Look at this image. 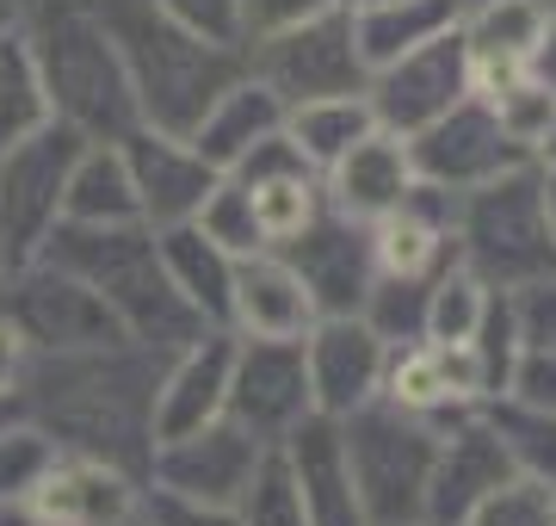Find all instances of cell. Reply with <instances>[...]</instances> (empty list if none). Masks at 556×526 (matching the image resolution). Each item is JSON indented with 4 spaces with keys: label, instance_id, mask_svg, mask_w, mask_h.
<instances>
[{
    "label": "cell",
    "instance_id": "1",
    "mask_svg": "<svg viewBox=\"0 0 556 526\" xmlns=\"http://www.w3.org/2000/svg\"><path fill=\"white\" fill-rule=\"evenodd\" d=\"M155 378L161 353L137 341L87 347V353H25L13 397L62 452H93L124 471H149L155 452Z\"/></svg>",
    "mask_w": 556,
    "mask_h": 526
},
{
    "label": "cell",
    "instance_id": "2",
    "mask_svg": "<svg viewBox=\"0 0 556 526\" xmlns=\"http://www.w3.org/2000/svg\"><path fill=\"white\" fill-rule=\"evenodd\" d=\"M38 254L93 285L124 335L149 353H161V360L174 347H186L192 335H204V323L186 310V298L174 291L167 266H161L149 223H56Z\"/></svg>",
    "mask_w": 556,
    "mask_h": 526
},
{
    "label": "cell",
    "instance_id": "3",
    "mask_svg": "<svg viewBox=\"0 0 556 526\" xmlns=\"http://www.w3.org/2000/svg\"><path fill=\"white\" fill-rule=\"evenodd\" d=\"M93 7H100L105 32L118 43V62L130 75V93H137V118L149 130L192 137L199 118L211 112V100L248 68L236 43L199 38V32L174 25L167 13H155L149 0H93Z\"/></svg>",
    "mask_w": 556,
    "mask_h": 526
},
{
    "label": "cell",
    "instance_id": "4",
    "mask_svg": "<svg viewBox=\"0 0 556 526\" xmlns=\"http://www.w3.org/2000/svg\"><path fill=\"white\" fill-rule=\"evenodd\" d=\"M20 32L38 57L56 124H68L87 142H124L142 124L118 43H112L93 0H31Z\"/></svg>",
    "mask_w": 556,
    "mask_h": 526
},
{
    "label": "cell",
    "instance_id": "5",
    "mask_svg": "<svg viewBox=\"0 0 556 526\" xmlns=\"http://www.w3.org/2000/svg\"><path fill=\"white\" fill-rule=\"evenodd\" d=\"M439 434L445 427L420 422L383 397H371L340 422V459H346V477H353L371 526L427 521V477H433L439 459Z\"/></svg>",
    "mask_w": 556,
    "mask_h": 526
},
{
    "label": "cell",
    "instance_id": "6",
    "mask_svg": "<svg viewBox=\"0 0 556 526\" xmlns=\"http://www.w3.org/2000/svg\"><path fill=\"white\" fill-rule=\"evenodd\" d=\"M457 261L495 291H519L556 273V242L544 223V199H538V162L457 192Z\"/></svg>",
    "mask_w": 556,
    "mask_h": 526
},
{
    "label": "cell",
    "instance_id": "7",
    "mask_svg": "<svg viewBox=\"0 0 556 526\" xmlns=\"http://www.w3.org/2000/svg\"><path fill=\"white\" fill-rule=\"evenodd\" d=\"M0 316L13 323L25 353H87V347L130 341L118 316L100 304V291L43 254L0 273Z\"/></svg>",
    "mask_w": 556,
    "mask_h": 526
},
{
    "label": "cell",
    "instance_id": "8",
    "mask_svg": "<svg viewBox=\"0 0 556 526\" xmlns=\"http://www.w3.org/2000/svg\"><path fill=\"white\" fill-rule=\"evenodd\" d=\"M241 57H248V75H260L285 105L334 100V93H365V82H371V68H365V57H358L353 13H346V7H328V13H316V20L285 25V32H273V38L241 43Z\"/></svg>",
    "mask_w": 556,
    "mask_h": 526
},
{
    "label": "cell",
    "instance_id": "9",
    "mask_svg": "<svg viewBox=\"0 0 556 526\" xmlns=\"http://www.w3.org/2000/svg\"><path fill=\"white\" fill-rule=\"evenodd\" d=\"M87 137H75L68 124H43L25 142L0 149V261L20 266L43 248V236L62 223V186H68V162Z\"/></svg>",
    "mask_w": 556,
    "mask_h": 526
},
{
    "label": "cell",
    "instance_id": "10",
    "mask_svg": "<svg viewBox=\"0 0 556 526\" xmlns=\"http://www.w3.org/2000/svg\"><path fill=\"white\" fill-rule=\"evenodd\" d=\"M273 446H260L248 427H236L229 415L192 427V434H174V440H155L149 452V471L142 484L155 496H174V502H204V508H236L254 484V471L266 465Z\"/></svg>",
    "mask_w": 556,
    "mask_h": 526
},
{
    "label": "cell",
    "instance_id": "11",
    "mask_svg": "<svg viewBox=\"0 0 556 526\" xmlns=\"http://www.w3.org/2000/svg\"><path fill=\"white\" fill-rule=\"evenodd\" d=\"M223 415L236 427H248L260 446H285L291 427L316 415L303 341H241L236 335V365H229V403H223Z\"/></svg>",
    "mask_w": 556,
    "mask_h": 526
},
{
    "label": "cell",
    "instance_id": "12",
    "mask_svg": "<svg viewBox=\"0 0 556 526\" xmlns=\"http://www.w3.org/2000/svg\"><path fill=\"white\" fill-rule=\"evenodd\" d=\"M464 93H470V57H464L457 25L439 32V38H427L420 50H408V57L371 68V82H365L371 118H378L383 130H396V137H415L420 124H433L439 112H452Z\"/></svg>",
    "mask_w": 556,
    "mask_h": 526
},
{
    "label": "cell",
    "instance_id": "13",
    "mask_svg": "<svg viewBox=\"0 0 556 526\" xmlns=\"http://www.w3.org/2000/svg\"><path fill=\"white\" fill-rule=\"evenodd\" d=\"M278 254L298 266V279H303V291H309L316 316H358L365 291H371V279H378V261H371V223L334 211L328 199H321V211L303 223Z\"/></svg>",
    "mask_w": 556,
    "mask_h": 526
},
{
    "label": "cell",
    "instance_id": "14",
    "mask_svg": "<svg viewBox=\"0 0 556 526\" xmlns=\"http://www.w3.org/2000/svg\"><path fill=\"white\" fill-rule=\"evenodd\" d=\"M408 162H415V180L439 186V192H470L507 167H526V155L501 137L489 100L464 93L452 112H439L433 124H420L408 137Z\"/></svg>",
    "mask_w": 556,
    "mask_h": 526
},
{
    "label": "cell",
    "instance_id": "15",
    "mask_svg": "<svg viewBox=\"0 0 556 526\" xmlns=\"http://www.w3.org/2000/svg\"><path fill=\"white\" fill-rule=\"evenodd\" d=\"M142 496H149V484L137 471L56 446V459L25 496V508L38 526H130L142 514Z\"/></svg>",
    "mask_w": 556,
    "mask_h": 526
},
{
    "label": "cell",
    "instance_id": "16",
    "mask_svg": "<svg viewBox=\"0 0 556 526\" xmlns=\"http://www.w3.org/2000/svg\"><path fill=\"white\" fill-rule=\"evenodd\" d=\"M303 365H309V403L328 422H346L383 390L390 341L365 316H316L303 335Z\"/></svg>",
    "mask_w": 556,
    "mask_h": 526
},
{
    "label": "cell",
    "instance_id": "17",
    "mask_svg": "<svg viewBox=\"0 0 556 526\" xmlns=\"http://www.w3.org/2000/svg\"><path fill=\"white\" fill-rule=\"evenodd\" d=\"M118 149H124V162H130L137 211H142L149 229L192 223L204 211V199H211V186L223 180L217 167L192 149V137H174V130H149V124H137Z\"/></svg>",
    "mask_w": 556,
    "mask_h": 526
},
{
    "label": "cell",
    "instance_id": "18",
    "mask_svg": "<svg viewBox=\"0 0 556 526\" xmlns=\"http://www.w3.org/2000/svg\"><path fill=\"white\" fill-rule=\"evenodd\" d=\"M378 397L396 403V409H408V415H420V422H433V427H445V422H457V415H470V409L489 403L470 347H445V341L390 347Z\"/></svg>",
    "mask_w": 556,
    "mask_h": 526
},
{
    "label": "cell",
    "instance_id": "19",
    "mask_svg": "<svg viewBox=\"0 0 556 526\" xmlns=\"http://www.w3.org/2000/svg\"><path fill=\"white\" fill-rule=\"evenodd\" d=\"M556 0H477L457 13V38L470 57V93L495 100L507 82H519L532 68L538 43L551 32Z\"/></svg>",
    "mask_w": 556,
    "mask_h": 526
},
{
    "label": "cell",
    "instance_id": "20",
    "mask_svg": "<svg viewBox=\"0 0 556 526\" xmlns=\"http://www.w3.org/2000/svg\"><path fill=\"white\" fill-rule=\"evenodd\" d=\"M371 261L383 279H415L433 285L457 261V192L415 180V192L371 223Z\"/></svg>",
    "mask_w": 556,
    "mask_h": 526
},
{
    "label": "cell",
    "instance_id": "21",
    "mask_svg": "<svg viewBox=\"0 0 556 526\" xmlns=\"http://www.w3.org/2000/svg\"><path fill=\"white\" fill-rule=\"evenodd\" d=\"M229 365H236V335L229 328H204L186 347L161 360L155 378V440L192 434V427L217 422L229 403Z\"/></svg>",
    "mask_w": 556,
    "mask_h": 526
},
{
    "label": "cell",
    "instance_id": "22",
    "mask_svg": "<svg viewBox=\"0 0 556 526\" xmlns=\"http://www.w3.org/2000/svg\"><path fill=\"white\" fill-rule=\"evenodd\" d=\"M316 323V304L303 291L298 266L278 248L236 254V279H229V335L241 341H303Z\"/></svg>",
    "mask_w": 556,
    "mask_h": 526
},
{
    "label": "cell",
    "instance_id": "23",
    "mask_svg": "<svg viewBox=\"0 0 556 526\" xmlns=\"http://www.w3.org/2000/svg\"><path fill=\"white\" fill-rule=\"evenodd\" d=\"M507 477H514V465H507V452H501L495 427L482 422V409L445 422L433 477H427V526H457L489 489L507 484Z\"/></svg>",
    "mask_w": 556,
    "mask_h": 526
},
{
    "label": "cell",
    "instance_id": "24",
    "mask_svg": "<svg viewBox=\"0 0 556 526\" xmlns=\"http://www.w3.org/2000/svg\"><path fill=\"white\" fill-rule=\"evenodd\" d=\"M278 459H285L291 484H298L309 526H371L353 477H346V459H340V422H328V415L298 422L285 434V446H278Z\"/></svg>",
    "mask_w": 556,
    "mask_h": 526
},
{
    "label": "cell",
    "instance_id": "25",
    "mask_svg": "<svg viewBox=\"0 0 556 526\" xmlns=\"http://www.w3.org/2000/svg\"><path fill=\"white\" fill-rule=\"evenodd\" d=\"M415 192V162H408V137L396 130H371V137H358L334 167H321V199L346 211L358 223H378L390 217L402 199Z\"/></svg>",
    "mask_w": 556,
    "mask_h": 526
},
{
    "label": "cell",
    "instance_id": "26",
    "mask_svg": "<svg viewBox=\"0 0 556 526\" xmlns=\"http://www.w3.org/2000/svg\"><path fill=\"white\" fill-rule=\"evenodd\" d=\"M273 130H285V100H278L260 75H248V68H241L236 82L211 100V112L199 118L192 149H199L217 174H229V167H236L260 137H273Z\"/></svg>",
    "mask_w": 556,
    "mask_h": 526
},
{
    "label": "cell",
    "instance_id": "27",
    "mask_svg": "<svg viewBox=\"0 0 556 526\" xmlns=\"http://www.w3.org/2000/svg\"><path fill=\"white\" fill-rule=\"evenodd\" d=\"M155 248H161V266H167L174 291L186 298V310H192L204 328L229 323V279H236V254H229L223 242H211L199 223H167V229H155Z\"/></svg>",
    "mask_w": 556,
    "mask_h": 526
},
{
    "label": "cell",
    "instance_id": "28",
    "mask_svg": "<svg viewBox=\"0 0 556 526\" xmlns=\"http://www.w3.org/2000/svg\"><path fill=\"white\" fill-rule=\"evenodd\" d=\"M62 223H142L118 142H80L62 186Z\"/></svg>",
    "mask_w": 556,
    "mask_h": 526
},
{
    "label": "cell",
    "instance_id": "29",
    "mask_svg": "<svg viewBox=\"0 0 556 526\" xmlns=\"http://www.w3.org/2000/svg\"><path fill=\"white\" fill-rule=\"evenodd\" d=\"M457 13H464L457 0H383V7H365V13H353L358 57H365V68H383V62L420 50L439 32H452Z\"/></svg>",
    "mask_w": 556,
    "mask_h": 526
},
{
    "label": "cell",
    "instance_id": "30",
    "mask_svg": "<svg viewBox=\"0 0 556 526\" xmlns=\"http://www.w3.org/2000/svg\"><path fill=\"white\" fill-rule=\"evenodd\" d=\"M378 118H371V100L365 93H334V100H309V105H285V137L303 149V162L334 167L358 137H371Z\"/></svg>",
    "mask_w": 556,
    "mask_h": 526
},
{
    "label": "cell",
    "instance_id": "31",
    "mask_svg": "<svg viewBox=\"0 0 556 526\" xmlns=\"http://www.w3.org/2000/svg\"><path fill=\"white\" fill-rule=\"evenodd\" d=\"M482 422L495 427L514 477L556 484V409H532V403H519V397H489Z\"/></svg>",
    "mask_w": 556,
    "mask_h": 526
},
{
    "label": "cell",
    "instance_id": "32",
    "mask_svg": "<svg viewBox=\"0 0 556 526\" xmlns=\"http://www.w3.org/2000/svg\"><path fill=\"white\" fill-rule=\"evenodd\" d=\"M43 124H50V93H43L31 43H25V32L13 25V32L0 38V149L25 142L31 130H43Z\"/></svg>",
    "mask_w": 556,
    "mask_h": 526
},
{
    "label": "cell",
    "instance_id": "33",
    "mask_svg": "<svg viewBox=\"0 0 556 526\" xmlns=\"http://www.w3.org/2000/svg\"><path fill=\"white\" fill-rule=\"evenodd\" d=\"M489 112H495L501 137L514 142L526 162H551L556 155V87L544 82V75H519V82H507L489 100Z\"/></svg>",
    "mask_w": 556,
    "mask_h": 526
},
{
    "label": "cell",
    "instance_id": "34",
    "mask_svg": "<svg viewBox=\"0 0 556 526\" xmlns=\"http://www.w3.org/2000/svg\"><path fill=\"white\" fill-rule=\"evenodd\" d=\"M489 298H495V285H482L464 261H452V266L433 279V291H427V323H420V341L464 347L470 335H477Z\"/></svg>",
    "mask_w": 556,
    "mask_h": 526
},
{
    "label": "cell",
    "instance_id": "35",
    "mask_svg": "<svg viewBox=\"0 0 556 526\" xmlns=\"http://www.w3.org/2000/svg\"><path fill=\"white\" fill-rule=\"evenodd\" d=\"M241 192L254 204V223H260V236H266V248H285L321 211V174H278V180H254V186H241Z\"/></svg>",
    "mask_w": 556,
    "mask_h": 526
},
{
    "label": "cell",
    "instance_id": "36",
    "mask_svg": "<svg viewBox=\"0 0 556 526\" xmlns=\"http://www.w3.org/2000/svg\"><path fill=\"white\" fill-rule=\"evenodd\" d=\"M50 459H56V440L38 422L13 415V422L0 427V508H25V496L38 489Z\"/></svg>",
    "mask_w": 556,
    "mask_h": 526
},
{
    "label": "cell",
    "instance_id": "37",
    "mask_svg": "<svg viewBox=\"0 0 556 526\" xmlns=\"http://www.w3.org/2000/svg\"><path fill=\"white\" fill-rule=\"evenodd\" d=\"M427 291L433 285H415V279H371V291H365V304H358V316L378 328L390 347L402 341H420V323H427Z\"/></svg>",
    "mask_w": 556,
    "mask_h": 526
},
{
    "label": "cell",
    "instance_id": "38",
    "mask_svg": "<svg viewBox=\"0 0 556 526\" xmlns=\"http://www.w3.org/2000/svg\"><path fill=\"white\" fill-rule=\"evenodd\" d=\"M457 526H556V484L507 477V484L489 489Z\"/></svg>",
    "mask_w": 556,
    "mask_h": 526
},
{
    "label": "cell",
    "instance_id": "39",
    "mask_svg": "<svg viewBox=\"0 0 556 526\" xmlns=\"http://www.w3.org/2000/svg\"><path fill=\"white\" fill-rule=\"evenodd\" d=\"M236 514H241V526H309L303 521V502H298V484H291V471L278 459V446L266 452V465L254 471V484L236 502Z\"/></svg>",
    "mask_w": 556,
    "mask_h": 526
},
{
    "label": "cell",
    "instance_id": "40",
    "mask_svg": "<svg viewBox=\"0 0 556 526\" xmlns=\"http://www.w3.org/2000/svg\"><path fill=\"white\" fill-rule=\"evenodd\" d=\"M192 223H199L211 242L229 248V254H254V248H266V236H260V223H254V204H248V192H241L229 174L211 186V199H204V211Z\"/></svg>",
    "mask_w": 556,
    "mask_h": 526
},
{
    "label": "cell",
    "instance_id": "41",
    "mask_svg": "<svg viewBox=\"0 0 556 526\" xmlns=\"http://www.w3.org/2000/svg\"><path fill=\"white\" fill-rule=\"evenodd\" d=\"M149 7L167 13L174 25H186V32H199V38L241 50V0H149Z\"/></svg>",
    "mask_w": 556,
    "mask_h": 526
},
{
    "label": "cell",
    "instance_id": "42",
    "mask_svg": "<svg viewBox=\"0 0 556 526\" xmlns=\"http://www.w3.org/2000/svg\"><path fill=\"white\" fill-rule=\"evenodd\" d=\"M507 304H514L519 347H556V273L519 285V291H507Z\"/></svg>",
    "mask_w": 556,
    "mask_h": 526
},
{
    "label": "cell",
    "instance_id": "43",
    "mask_svg": "<svg viewBox=\"0 0 556 526\" xmlns=\"http://www.w3.org/2000/svg\"><path fill=\"white\" fill-rule=\"evenodd\" d=\"M501 397H519L532 409H556V347H519Z\"/></svg>",
    "mask_w": 556,
    "mask_h": 526
},
{
    "label": "cell",
    "instance_id": "44",
    "mask_svg": "<svg viewBox=\"0 0 556 526\" xmlns=\"http://www.w3.org/2000/svg\"><path fill=\"white\" fill-rule=\"evenodd\" d=\"M328 7H340V0H241V43L273 38L285 25H303L316 13H328Z\"/></svg>",
    "mask_w": 556,
    "mask_h": 526
},
{
    "label": "cell",
    "instance_id": "45",
    "mask_svg": "<svg viewBox=\"0 0 556 526\" xmlns=\"http://www.w3.org/2000/svg\"><path fill=\"white\" fill-rule=\"evenodd\" d=\"M142 514L149 526H241L236 508H204V502H174V496H142Z\"/></svg>",
    "mask_w": 556,
    "mask_h": 526
},
{
    "label": "cell",
    "instance_id": "46",
    "mask_svg": "<svg viewBox=\"0 0 556 526\" xmlns=\"http://www.w3.org/2000/svg\"><path fill=\"white\" fill-rule=\"evenodd\" d=\"M25 372V341L13 335V323L0 316V397H13V385H20Z\"/></svg>",
    "mask_w": 556,
    "mask_h": 526
},
{
    "label": "cell",
    "instance_id": "47",
    "mask_svg": "<svg viewBox=\"0 0 556 526\" xmlns=\"http://www.w3.org/2000/svg\"><path fill=\"white\" fill-rule=\"evenodd\" d=\"M538 199H544V223H551V242H556V155L538 162Z\"/></svg>",
    "mask_w": 556,
    "mask_h": 526
},
{
    "label": "cell",
    "instance_id": "48",
    "mask_svg": "<svg viewBox=\"0 0 556 526\" xmlns=\"http://www.w3.org/2000/svg\"><path fill=\"white\" fill-rule=\"evenodd\" d=\"M532 75H544V82L556 87V13H551V32H544V43H538V57H532Z\"/></svg>",
    "mask_w": 556,
    "mask_h": 526
},
{
    "label": "cell",
    "instance_id": "49",
    "mask_svg": "<svg viewBox=\"0 0 556 526\" xmlns=\"http://www.w3.org/2000/svg\"><path fill=\"white\" fill-rule=\"evenodd\" d=\"M20 20H25V7H20V0H0V38H7V32H13Z\"/></svg>",
    "mask_w": 556,
    "mask_h": 526
},
{
    "label": "cell",
    "instance_id": "50",
    "mask_svg": "<svg viewBox=\"0 0 556 526\" xmlns=\"http://www.w3.org/2000/svg\"><path fill=\"white\" fill-rule=\"evenodd\" d=\"M0 526H38V521H31V508H0Z\"/></svg>",
    "mask_w": 556,
    "mask_h": 526
},
{
    "label": "cell",
    "instance_id": "51",
    "mask_svg": "<svg viewBox=\"0 0 556 526\" xmlns=\"http://www.w3.org/2000/svg\"><path fill=\"white\" fill-rule=\"evenodd\" d=\"M13 415H20V397H0V427L13 422Z\"/></svg>",
    "mask_w": 556,
    "mask_h": 526
},
{
    "label": "cell",
    "instance_id": "52",
    "mask_svg": "<svg viewBox=\"0 0 556 526\" xmlns=\"http://www.w3.org/2000/svg\"><path fill=\"white\" fill-rule=\"evenodd\" d=\"M340 7H346V13H365V7H383V0H340Z\"/></svg>",
    "mask_w": 556,
    "mask_h": 526
},
{
    "label": "cell",
    "instance_id": "53",
    "mask_svg": "<svg viewBox=\"0 0 556 526\" xmlns=\"http://www.w3.org/2000/svg\"><path fill=\"white\" fill-rule=\"evenodd\" d=\"M130 526H149V514H137V521H130Z\"/></svg>",
    "mask_w": 556,
    "mask_h": 526
},
{
    "label": "cell",
    "instance_id": "54",
    "mask_svg": "<svg viewBox=\"0 0 556 526\" xmlns=\"http://www.w3.org/2000/svg\"><path fill=\"white\" fill-rule=\"evenodd\" d=\"M457 7H477V0H457Z\"/></svg>",
    "mask_w": 556,
    "mask_h": 526
},
{
    "label": "cell",
    "instance_id": "55",
    "mask_svg": "<svg viewBox=\"0 0 556 526\" xmlns=\"http://www.w3.org/2000/svg\"><path fill=\"white\" fill-rule=\"evenodd\" d=\"M20 7H31V0H20Z\"/></svg>",
    "mask_w": 556,
    "mask_h": 526
},
{
    "label": "cell",
    "instance_id": "56",
    "mask_svg": "<svg viewBox=\"0 0 556 526\" xmlns=\"http://www.w3.org/2000/svg\"><path fill=\"white\" fill-rule=\"evenodd\" d=\"M0 273H7V261H0Z\"/></svg>",
    "mask_w": 556,
    "mask_h": 526
},
{
    "label": "cell",
    "instance_id": "57",
    "mask_svg": "<svg viewBox=\"0 0 556 526\" xmlns=\"http://www.w3.org/2000/svg\"><path fill=\"white\" fill-rule=\"evenodd\" d=\"M415 526H427V521H415Z\"/></svg>",
    "mask_w": 556,
    "mask_h": 526
}]
</instances>
